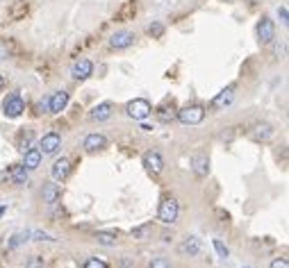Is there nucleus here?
I'll return each instance as SVG.
<instances>
[{
  "label": "nucleus",
  "mask_w": 289,
  "mask_h": 268,
  "mask_svg": "<svg viewBox=\"0 0 289 268\" xmlns=\"http://www.w3.org/2000/svg\"><path fill=\"white\" fill-rule=\"evenodd\" d=\"M178 216H180V207H178V200L171 196L162 198V203H159V209H157V218L166 225H173L178 221Z\"/></svg>",
  "instance_id": "1"
},
{
  "label": "nucleus",
  "mask_w": 289,
  "mask_h": 268,
  "mask_svg": "<svg viewBox=\"0 0 289 268\" xmlns=\"http://www.w3.org/2000/svg\"><path fill=\"white\" fill-rule=\"evenodd\" d=\"M176 118L182 125H200L205 121V107L200 105H187L182 109H178Z\"/></svg>",
  "instance_id": "2"
},
{
  "label": "nucleus",
  "mask_w": 289,
  "mask_h": 268,
  "mask_svg": "<svg viewBox=\"0 0 289 268\" xmlns=\"http://www.w3.org/2000/svg\"><path fill=\"white\" fill-rule=\"evenodd\" d=\"M125 114L134 118V121H144V118H148L153 114V105L146 98H134L125 105Z\"/></svg>",
  "instance_id": "3"
},
{
  "label": "nucleus",
  "mask_w": 289,
  "mask_h": 268,
  "mask_svg": "<svg viewBox=\"0 0 289 268\" xmlns=\"http://www.w3.org/2000/svg\"><path fill=\"white\" fill-rule=\"evenodd\" d=\"M2 111H5L7 118H19L21 114L25 111V100H23V96H21L19 91H12L5 98V103H2Z\"/></svg>",
  "instance_id": "4"
},
{
  "label": "nucleus",
  "mask_w": 289,
  "mask_h": 268,
  "mask_svg": "<svg viewBox=\"0 0 289 268\" xmlns=\"http://www.w3.org/2000/svg\"><path fill=\"white\" fill-rule=\"evenodd\" d=\"M257 39H260L262 46H267V43H271L276 39V23L271 19H267V16H262V21L257 23Z\"/></svg>",
  "instance_id": "5"
},
{
  "label": "nucleus",
  "mask_w": 289,
  "mask_h": 268,
  "mask_svg": "<svg viewBox=\"0 0 289 268\" xmlns=\"http://www.w3.org/2000/svg\"><path fill=\"white\" fill-rule=\"evenodd\" d=\"M59 148H62V137H59L57 132H48V134L41 137V141H39L41 155H55Z\"/></svg>",
  "instance_id": "6"
},
{
  "label": "nucleus",
  "mask_w": 289,
  "mask_h": 268,
  "mask_svg": "<svg viewBox=\"0 0 289 268\" xmlns=\"http://www.w3.org/2000/svg\"><path fill=\"white\" fill-rule=\"evenodd\" d=\"M107 137L105 134H98V132H93V134H87L85 137V150L89 152V155H96V152H100V150H105L107 148Z\"/></svg>",
  "instance_id": "7"
},
{
  "label": "nucleus",
  "mask_w": 289,
  "mask_h": 268,
  "mask_svg": "<svg viewBox=\"0 0 289 268\" xmlns=\"http://www.w3.org/2000/svg\"><path fill=\"white\" fill-rule=\"evenodd\" d=\"M144 166L148 173H153V175H159L162 170H164V157H162V152L157 150H148L144 155Z\"/></svg>",
  "instance_id": "8"
},
{
  "label": "nucleus",
  "mask_w": 289,
  "mask_h": 268,
  "mask_svg": "<svg viewBox=\"0 0 289 268\" xmlns=\"http://www.w3.org/2000/svg\"><path fill=\"white\" fill-rule=\"evenodd\" d=\"M91 73H93L91 62H89V59H78L71 68V78L75 80V82H85V80L91 78Z\"/></svg>",
  "instance_id": "9"
},
{
  "label": "nucleus",
  "mask_w": 289,
  "mask_h": 268,
  "mask_svg": "<svg viewBox=\"0 0 289 268\" xmlns=\"http://www.w3.org/2000/svg\"><path fill=\"white\" fill-rule=\"evenodd\" d=\"M66 105H68V91H64V89H59L53 96H48V111L50 114H62L66 109Z\"/></svg>",
  "instance_id": "10"
},
{
  "label": "nucleus",
  "mask_w": 289,
  "mask_h": 268,
  "mask_svg": "<svg viewBox=\"0 0 289 268\" xmlns=\"http://www.w3.org/2000/svg\"><path fill=\"white\" fill-rule=\"evenodd\" d=\"M50 173H53V180H55V182H64L66 177L71 175V159H68V157L55 159V164H53V168H50Z\"/></svg>",
  "instance_id": "11"
},
{
  "label": "nucleus",
  "mask_w": 289,
  "mask_h": 268,
  "mask_svg": "<svg viewBox=\"0 0 289 268\" xmlns=\"http://www.w3.org/2000/svg\"><path fill=\"white\" fill-rule=\"evenodd\" d=\"M132 43H134V32H130V30H121V32H114L110 37V46L116 48V50L130 48Z\"/></svg>",
  "instance_id": "12"
},
{
  "label": "nucleus",
  "mask_w": 289,
  "mask_h": 268,
  "mask_svg": "<svg viewBox=\"0 0 289 268\" xmlns=\"http://www.w3.org/2000/svg\"><path fill=\"white\" fill-rule=\"evenodd\" d=\"M59 198H62V186L57 182H48L44 184V189H41V200L46 205H57Z\"/></svg>",
  "instance_id": "13"
},
{
  "label": "nucleus",
  "mask_w": 289,
  "mask_h": 268,
  "mask_svg": "<svg viewBox=\"0 0 289 268\" xmlns=\"http://www.w3.org/2000/svg\"><path fill=\"white\" fill-rule=\"evenodd\" d=\"M271 137H273V127L269 123H257L250 130V139L257 141V144H267V141H271Z\"/></svg>",
  "instance_id": "14"
},
{
  "label": "nucleus",
  "mask_w": 289,
  "mask_h": 268,
  "mask_svg": "<svg viewBox=\"0 0 289 268\" xmlns=\"http://www.w3.org/2000/svg\"><path fill=\"white\" fill-rule=\"evenodd\" d=\"M200 248H203V243H200L198 236H187V239L180 243V255L196 257V255H200Z\"/></svg>",
  "instance_id": "15"
},
{
  "label": "nucleus",
  "mask_w": 289,
  "mask_h": 268,
  "mask_svg": "<svg viewBox=\"0 0 289 268\" xmlns=\"http://www.w3.org/2000/svg\"><path fill=\"white\" fill-rule=\"evenodd\" d=\"M232 98H235V84L225 86L221 93H217L214 98H212V107H217V109H223V107H228L232 103Z\"/></svg>",
  "instance_id": "16"
},
{
  "label": "nucleus",
  "mask_w": 289,
  "mask_h": 268,
  "mask_svg": "<svg viewBox=\"0 0 289 268\" xmlns=\"http://www.w3.org/2000/svg\"><path fill=\"white\" fill-rule=\"evenodd\" d=\"M191 170L198 177H207V173H210V159H207V155H194L191 157Z\"/></svg>",
  "instance_id": "17"
},
{
  "label": "nucleus",
  "mask_w": 289,
  "mask_h": 268,
  "mask_svg": "<svg viewBox=\"0 0 289 268\" xmlns=\"http://www.w3.org/2000/svg\"><path fill=\"white\" fill-rule=\"evenodd\" d=\"M37 141V134H34V130H21L19 132V139H16V145H19L21 152H27L30 148H32V144Z\"/></svg>",
  "instance_id": "18"
},
{
  "label": "nucleus",
  "mask_w": 289,
  "mask_h": 268,
  "mask_svg": "<svg viewBox=\"0 0 289 268\" xmlns=\"http://www.w3.org/2000/svg\"><path fill=\"white\" fill-rule=\"evenodd\" d=\"M27 12H30L27 0H16V2L7 9V16H9V21H21V19H25Z\"/></svg>",
  "instance_id": "19"
},
{
  "label": "nucleus",
  "mask_w": 289,
  "mask_h": 268,
  "mask_svg": "<svg viewBox=\"0 0 289 268\" xmlns=\"http://www.w3.org/2000/svg\"><path fill=\"white\" fill-rule=\"evenodd\" d=\"M112 111H114L112 103H100V105H96L89 111V118L91 121H107V118L112 116Z\"/></svg>",
  "instance_id": "20"
},
{
  "label": "nucleus",
  "mask_w": 289,
  "mask_h": 268,
  "mask_svg": "<svg viewBox=\"0 0 289 268\" xmlns=\"http://www.w3.org/2000/svg\"><path fill=\"white\" fill-rule=\"evenodd\" d=\"M25 157H23V166H25V170H37L41 166V159H44V155H41L39 150H34V148H30L27 152H23Z\"/></svg>",
  "instance_id": "21"
},
{
  "label": "nucleus",
  "mask_w": 289,
  "mask_h": 268,
  "mask_svg": "<svg viewBox=\"0 0 289 268\" xmlns=\"http://www.w3.org/2000/svg\"><path fill=\"white\" fill-rule=\"evenodd\" d=\"M27 173H30V170H25L23 164H14L12 168H9V180H12L14 184H25L27 182Z\"/></svg>",
  "instance_id": "22"
},
{
  "label": "nucleus",
  "mask_w": 289,
  "mask_h": 268,
  "mask_svg": "<svg viewBox=\"0 0 289 268\" xmlns=\"http://www.w3.org/2000/svg\"><path fill=\"white\" fill-rule=\"evenodd\" d=\"M30 236H32V232H27V229H21V232H16V234L9 239V243H7V248L9 250H16L19 246H23V243L30 241Z\"/></svg>",
  "instance_id": "23"
},
{
  "label": "nucleus",
  "mask_w": 289,
  "mask_h": 268,
  "mask_svg": "<svg viewBox=\"0 0 289 268\" xmlns=\"http://www.w3.org/2000/svg\"><path fill=\"white\" fill-rule=\"evenodd\" d=\"M93 236H96V241L103 243V246H116V241H118V236L110 234V232H96Z\"/></svg>",
  "instance_id": "24"
},
{
  "label": "nucleus",
  "mask_w": 289,
  "mask_h": 268,
  "mask_svg": "<svg viewBox=\"0 0 289 268\" xmlns=\"http://www.w3.org/2000/svg\"><path fill=\"white\" fill-rule=\"evenodd\" d=\"M148 34H151V37H155V39L164 37V25L155 21V23H151V25H148Z\"/></svg>",
  "instance_id": "25"
},
{
  "label": "nucleus",
  "mask_w": 289,
  "mask_h": 268,
  "mask_svg": "<svg viewBox=\"0 0 289 268\" xmlns=\"http://www.w3.org/2000/svg\"><path fill=\"white\" fill-rule=\"evenodd\" d=\"M85 268H110L105 259H98V257H89L85 262Z\"/></svg>",
  "instance_id": "26"
},
{
  "label": "nucleus",
  "mask_w": 289,
  "mask_h": 268,
  "mask_svg": "<svg viewBox=\"0 0 289 268\" xmlns=\"http://www.w3.org/2000/svg\"><path fill=\"white\" fill-rule=\"evenodd\" d=\"M148 232H151V225H139V227L132 229L130 234H132V239H146Z\"/></svg>",
  "instance_id": "27"
},
{
  "label": "nucleus",
  "mask_w": 289,
  "mask_h": 268,
  "mask_svg": "<svg viewBox=\"0 0 289 268\" xmlns=\"http://www.w3.org/2000/svg\"><path fill=\"white\" fill-rule=\"evenodd\" d=\"M25 268H44V257L39 255H30L25 262Z\"/></svg>",
  "instance_id": "28"
},
{
  "label": "nucleus",
  "mask_w": 289,
  "mask_h": 268,
  "mask_svg": "<svg viewBox=\"0 0 289 268\" xmlns=\"http://www.w3.org/2000/svg\"><path fill=\"white\" fill-rule=\"evenodd\" d=\"M214 250H217V255L221 257V259H225V257L230 255V250L223 246V241H219V239H214Z\"/></svg>",
  "instance_id": "29"
},
{
  "label": "nucleus",
  "mask_w": 289,
  "mask_h": 268,
  "mask_svg": "<svg viewBox=\"0 0 289 268\" xmlns=\"http://www.w3.org/2000/svg\"><path fill=\"white\" fill-rule=\"evenodd\" d=\"M7 57H12V50H9V41L5 39H0V62Z\"/></svg>",
  "instance_id": "30"
},
{
  "label": "nucleus",
  "mask_w": 289,
  "mask_h": 268,
  "mask_svg": "<svg viewBox=\"0 0 289 268\" xmlns=\"http://www.w3.org/2000/svg\"><path fill=\"white\" fill-rule=\"evenodd\" d=\"M30 239H34V241H57V239H53V236L46 234V232H32Z\"/></svg>",
  "instance_id": "31"
},
{
  "label": "nucleus",
  "mask_w": 289,
  "mask_h": 268,
  "mask_svg": "<svg viewBox=\"0 0 289 268\" xmlns=\"http://www.w3.org/2000/svg\"><path fill=\"white\" fill-rule=\"evenodd\" d=\"M148 268H171V264L166 262L164 257H157V259H153L151 266H148Z\"/></svg>",
  "instance_id": "32"
},
{
  "label": "nucleus",
  "mask_w": 289,
  "mask_h": 268,
  "mask_svg": "<svg viewBox=\"0 0 289 268\" xmlns=\"http://www.w3.org/2000/svg\"><path fill=\"white\" fill-rule=\"evenodd\" d=\"M157 116H159V121H173L176 114H173V111H166V107H162V109H157Z\"/></svg>",
  "instance_id": "33"
},
{
  "label": "nucleus",
  "mask_w": 289,
  "mask_h": 268,
  "mask_svg": "<svg viewBox=\"0 0 289 268\" xmlns=\"http://www.w3.org/2000/svg\"><path fill=\"white\" fill-rule=\"evenodd\" d=\"M271 268H289V262L285 259V257H278V259L271 262Z\"/></svg>",
  "instance_id": "34"
},
{
  "label": "nucleus",
  "mask_w": 289,
  "mask_h": 268,
  "mask_svg": "<svg viewBox=\"0 0 289 268\" xmlns=\"http://www.w3.org/2000/svg\"><path fill=\"white\" fill-rule=\"evenodd\" d=\"M278 16H280V21H283L285 25H287V7H280V9H278Z\"/></svg>",
  "instance_id": "35"
},
{
  "label": "nucleus",
  "mask_w": 289,
  "mask_h": 268,
  "mask_svg": "<svg viewBox=\"0 0 289 268\" xmlns=\"http://www.w3.org/2000/svg\"><path fill=\"white\" fill-rule=\"evenodd\" d=\"M2 89H5V78L0 75V91H2Z\"/></svg>",
  "instance_id": "36"
},
{
  "label": "nucleus",
  "mask_w": 289,
  "mask_h": 268,
  "mask_svg": "<svg viewBox=\"0 0 289 268\" xmlns=\"http://www.w3.org/2000/svg\"><path fill=\"white\" fill-rule=\"evenodd\" d=\"M223 2H230V0H223Z\"/></svg>",
  "instance_id": "37"
}]
</instances>
